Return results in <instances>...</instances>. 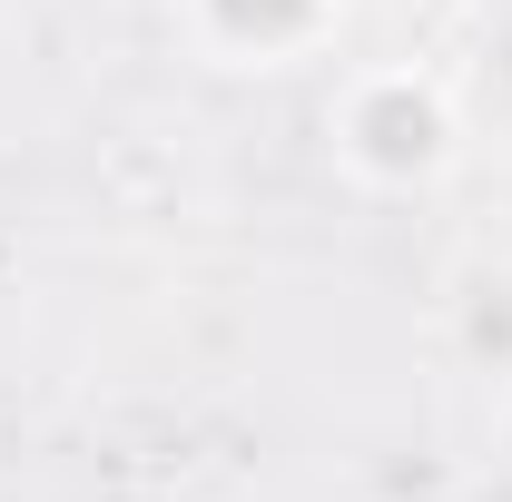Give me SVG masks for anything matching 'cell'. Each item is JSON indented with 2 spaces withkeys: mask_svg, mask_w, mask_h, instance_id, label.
<instances>
[{
  "mask_svg": "<svg viewBox=\"0 0 512 502\" xmlns=\"http://www.w3.org/2000/svg\"><path fill=\"white\" fill-rule=\"evenodd\" d=\"M365 138H375V158L404 168V158H424V148H434V119H424L414 99H375V109H365Z\"/></svg>",
  "mask_w": 512,
  "mask_h": 502,
  "instance_id": "1",
  "label": "cell"
},
{
  "mask_svg": "<svg viewBox=\"0 0 512 502\" xmlns=\"http://www.w3.org/2000/svg\"><path fill=\"white\" fill-rule=\"evenodd\" d=\"M217 10H227L237 30H256V40H266V30H296V20H306L316 0H217Z\"/></svg>",
  "mask_w": 512,
  "mask_h": 502,
  "instance_id": "2",
  "label": "cell"
}]
</instances>
